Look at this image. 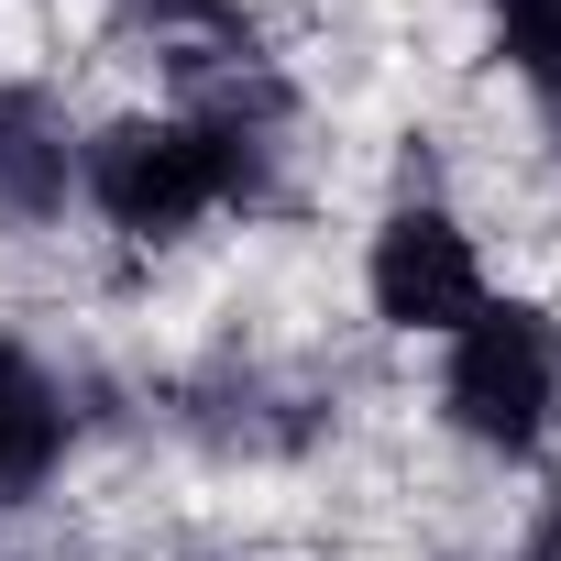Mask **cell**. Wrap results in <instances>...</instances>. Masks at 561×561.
Instances as JSON below:
<instances>
[{"label": "cell", "instance_id": "obj_1", "mask_svg": "<svg viewBox=\"0 0 561 561\" xmlns=\"http://www.w3.org/2000/svg\"><path fill=\"white\" fill-rule=\"evenodd\" d=\"M253 187H264V154L209 133V122H187V111H165V100L111 111V122L78 133V198L100 209V231H122L144 253L187 242L209 209H231Z\"/></svg>", "mask_w": 561, "mask_h": 561}, {"label": "cell", "instance_id": "obj_2", "mask_svg": "<svg viewBox=\"0 0 561 561\" xmlns=\"http://www.w3.org/2000/svg\"><path fill=\"white\" fill-rule=\"evenodd\" d=\"M440 419L484 462H539L550 430H561V309L495 287L440 342Z\"/></svg>", "mask_w": 561, "mask_h": 561}, {"label": "cell", "instance_id": "obj_3", "mask_svg": "<svg viewBox=\"0 0 561 561\" xmlns=\"http://www.w3.org/2000/svg\"><path fill=\"white\" fill-rule=\"evenodd\" d=\"M484 298H495V275H484V242H473V220L451 198H397L364 231V309H375V331L451 342Z\"/></svg>", "mask_w": 561, "mask_h": 561}, {"label": "cell", "instance_id": "obj_4", "mask_svg": "<svg viewBox=\"0 0 561 561\" xmlns=\"http://www.w3.org/2000/svg\"><path fill=\"white\" fill-rule=\"evenodd\" d=\"M78 198V133L45 89H0V231H45Z\"/></svg>", "mask_w": 561, "mask_h": 561}, {"label": "cell", "instance_id": "obj_5", "mask_svg": "<svg viewBox=\"0 0 561 561\" xmlns=\"http://www.w3.org/2000/svg\"><path fill=\"white\" fill-rule=\"evenodd\" d=\"M78 419H67V386L23 353V342H0V506H34L67 462Z\"/></svg>", "mask_w": 561, "mask_h": 561}, {"label": "cell", "instance_id": "obj_6", "mask_svg": "<svg viewBox=\"0 0 561 561\" xmlns=\"http://www.w3.org/2000/svg\"><path fill=\"white\" fill-rule=\"evenodd\" d=\"M495 56L528 78V100H561V0H484Z\"/></svg>", "mask_w": 561, "mask_h": 561}, {"label": "cell", "instance_id": "obj_7", "mask_svg": "<svg viewBox=\"0 0 561 561\" xmlns=\"http://www.w3.org/2000/svg\"><path fill=\"white\" fill-rule=\"evenodd\" d=\"M517 561H561V484L528 506V550H517Z\"/></svg>", "mask_w": 561, "mask_h": 561}, {"label": "cell", "instance_id": "obj_8", "mask_svg": "<svg viewBox=\"0 0 561 561\" xmlns=\"http://www.w3.org/2000/svg\"><path fill=\"white\" fill-rule=\"evenodd\" d=\"M539 122H550V154H561V100H539Z\"/></svg>", "mask_w": 561, "mask_h": 561}]
</instances>
